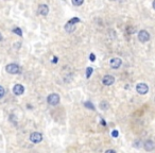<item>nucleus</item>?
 <instances>
[{"mask_svg": "<svg viewBox=\"0 0 155 153\" xmlns=\"http://www.w3.org/2000/svg\"><path fill=\"white\" fill-rule=\"evenodd\" d=\"M84 2V0H72V4L75 6H82Z\"/></svg>", "mask_w": 155, "mask_h": 153, "instance_id": "nucleus-13", "label": "nucleus"}, {"mask_svg": "<svg viewBox=\"0 0 155 153\" xmlns=\"http://www.w3.org/2000/svg\"><path fill=\"white\" fill-rule=\"evenodd\" d=\"M77 22H80V19H79L78 17H75V18L70 19L69 21L65 25V31L68 32V33H72V32L75 30V23H77Z\"/></svg>", "mask_w": 155, "mask_h": 153, "instance_id": "nucleus-1", "label": "nucleus"}, {"mask_svg": "<svg viewBox=\"0 0 155 153\" xmlns=\"http://www.w3.org/2000/svg\"><path fill=\"white\" fill-rule=\"evenodd\" d=\"M13 32H14V33H16L17 35H19V36H21V35H22V32H21V30H20L19 28L13 29Z\"/></svg>", "mask_w": 155, "mask_h": 153, "instance_id": "nucleus-16", "label": "nucleus"}, {"mask_svg": "<svg viewBox=\"0 0 155 153\" xmlns=\"http://www.w3.org/2000/svg\"><path fill=\"white\" fill-rule=\"evenodd\" d=\"M84 105H85L86 107H89V109H92V111L95 110L94 105H92V104H90V103H88V102H85V103H84Z\"/></svg>", "mask_w": 155, "mask_h": 153, "instance_id": "nucleus-17", "label": "nucleus"}, {"mask_svg": "<svg viewBox=\"0 0 155 153\" xmlns=\"http://www.w3.org/2000/svg\"><path fill=\"white\" fill-rule=\"evenodd\" d=\"M38 13L42 16H47L48 13H49V6L47 4H41L38 6Z\"/></svg>", "mask_w": 155, "mask_h": 153, "instance_id": "nucleus-10", "label": "nucleus"}, {"mask_svg": "<svg viewBox=\"0 0 155 153\" xmlns=\"http://www.w3.org/2000/svg\"><path fill=\"white\" fill-rule=\"evenodd\" d=\"M100 109L103 110V111H106L108 109V104L106 101H103V102L100 103Z\"/></svg>", "mask_w": 155, "mask_h": 153, "instance_id": "nucleus-12", "label": "nucleus"}, {"mask_svg": "<svg viewBox=\"0 0 155 153\" xmlns=\"http://www.w3.org/2000/svg\"><path fill=\"white\" fill-rule=\"evenodd\" d=\"M138 39H139V42L141 43H146L148 42L150 39V34L148 31L146 30H141L139 31V33H138Z\"/></svg>", "mask_w": 155, "mask_h": 153, "instance_id": "nucleus-6", "label": "nucleus"}, {"mask_svg": "<svg viewBox=\"0 0 155 153\" xmlns=\"http://www.w3.org/2000/svg\"><path fill=\"white\" fill-rule=\"evenodd\" d=\"M89 58H90V61H92V62H95V61H96V56L92 53V54L89 56Z\"/></svg>", "mask_w": 155, "mask_h": 153, "instance_id": "nucleus-19", "label": "nucleus"}, {"mask_svg": "<svg viewBox=\"0 0 155 153\" xmlns=\"http://www.w3.org/2000/svg\"><path fill=\"white\" fill-rule=\"evenodd\" d=\"M118 134H119V133H118V131H116V130H115V131L112 132V136H113V137H118Z\"/></svg>", "mask_w": 155, "mask_h": 153, "instance_id": "nucleus-18", "label": "nucleus"}, {"mask_svg": "<svg viewBox=\"0 0 155 153\" xmlns=\"http://www.w3.org/2000/svg\"><path fill=\"white\" fill-rule=\"evenodd\" d=\"M106 152H115V150H107V151H106Z\"/></svg>", "mask_w": 155, "mask_h": 153, "instance_id": "nucleus-22", "label": "nucleus"}, {"mask_svg": "<svg viewBox=\"0 0 155 153\" xmlns=\"http://www.w3.org/2000/svg\"><path fill=\"white\" fill-rule=\"evenodd\" d=\"M114 82H115V78L111 75H104L102 79V83H103V85H105V86H111V85L114 84Z\"/></svg>", "mask_w": 155, "mask_h": 153, "instance_id": "nucleus-7", "label": "nucleus"}, {"mask_svg": "<svg viewBox=\"0 0 155 153\" xmlns=\"http://www.w3.org/2000/svg\"><path fill=\"white\" fill-rule=\"evenodd\" d=\"M144 147L147 151H153L154 150V148H155V145H154V142H153L152 140H147V142H144Z\"/></svg>", "mask_w": 155, "mask_h": 153, "instance_id": "nucleus-11", "label": "nucleus"}, {"mask_svg": "<svg viewBox=\"0 0 155 153\" xmlns=\"http://www.w3.org/2000/svg\"><path fill=\"white\" fill-rule=\"evenodd\" d=\"M4 95H6V90H4V88L2 86H0V99H2L4 97Z\"/></svg>", "mask_w": 155, "mask_h": 153, "instance_id": "nucleus-15", "label": "nucleus"}, {"mask_svg": "<svg viewBox=\"0 0 155 153\" xmlns=\"http://www.w3.org/2000/svg\"><path fill=\"white\" fill-rule=\"evenodd\" d=\"M92 71H94V69H92V67H88V68H87V70H86V78H87V79L90 78V75L92 73Z\"/></svg>", "mask_w": 155, "mask_h": 153, "instance_id": "nucleus-14", "label": "nucleus"}, {"mask_svg": "<svg viewBox=\"0 0 155 153\" xmlns=\"http://www.w3.org/2000/svg\"><path fill=\"white\" fill-rule=\"evenodd\" d=\"M153 9H154V10H155V0H154V1H153Z\"/></svg>", "mask_w": 155, "mask_h": 153, "instance_id": "nucleus-23", "label": "nucleus"}, {"mask_svg": "<svg viewBox=\"0 0 155 153\" xmlns=\"http://www.w3.org/2000/svg\"><path fill=\"white\" fill-rule=\"evenodd\" d=\"M122 64V61L121 58H114L111 60V62H109V65H111V67L113 68V69H118L120 66H121Z\"/></svg>", "mask_w": 155, "mask_h": 153, "instance_id": "nucleus-8", "label": "nucleus"}, {"mask_svg": "<svg viewBox=\"0 0 155 153\" xmlns=\"http://www.w3.org/2000/svg\"><path fill=\"white\" fill-rule=\"evenodd\" d=\"M60 100H61L60 96H58V94H54V93H53V94H50L47 97L48 104H50V105H52V106L58 105V103H60Z\"/></svg>", "mask_w": 155, "mask_h": 153, "instance_id": "nucleus-2", "label": "nucleus"}, {"mask_svg": "<svg viewBox=\"0 0 155 153\" xmlns=\"http://www.w3.org/2000/svg\"><path fill=\"white\" fill-rule=\"evenodd\" d=\"M1 41H2V34L0 33V42H1Z\"/></svg>", "mask_w": 155, "mask_h": 153, "instance_id": "nucleus-21", "label": "nucleus"}, {"mask_svg": "<svg viewBox=\"0 0 155 153\" xmlns=\"http://www.w3.org/2000/svg\"><path fill=\"white\" fill-rule=\"evenodd\" d=\"M56 62H58V58L54 56V58H53V63H56Z\"/></svg>", "mask_w": 155, "mask_h": 153, "instance_id": "nucleus-20", "label": "nucleus"}, {"mask_svg": "<svg viewBox=\"0 0 155 153\" xmlns=\"http://www.w3.org/2000/svg\"><path fill=\"white\" fill-rule=\"evenodd\" d=\"M136 90L140 95H146L148 90H149V87H148V85L146 83H138L136 85Z\"/></svg>", "mask_w": 155, "mask_h": 153, "instance_id": "nucleus-5", "label": "nucleus"}, {"mask_svg": "<svg viewBox=\"0 0 155 153\" xmlns=\"http://www.w3.org/2000/svg\"><path fill=\"white\" fill-rule=\"evenodd\" d=\"M111 1H115V0H111Z\"/></svg>", "mask_w": 155, "mask_h": 153, "instance_id": "nucleus-24", "label": "nucleus"}, {"mask_svg": "<svg viewBox=\"0 0 155 153\" xmlns=\"http://www.w3.org/2000/svg\"><path fill=\"white\" fill-rule=\"evenodd\" d=\"M30 140L33 144H38L43 140V135L39 132H33L30 135Z\"/></svg>", "mask_w": 155, "mask_h": 153, "instance_id": "nucleus-4", "label": "nucleus"}, {"mask_svg": "<svg viewBox=\"0 0 155 153\" xmlns=\"http://www.w3.org/2000/svg\"><path fill=\"white\" fill-rule=\"evenodd\" d=\"M6 70L8 71L9 73H11V75H17V73H19L20 71H21L20 67L18 66L17 64H14V63H12V64L6 65Z\"/></svg>", "mask_w": 155, "mask_h": 153, "instance_id": "nucleus-3", "label": "nucleus"}, {"mask_svg": "<svg viewBox=\"0 0 155 153\" xmlns=\"http://www.w3.org/2000/svg\"><path fill=\"white\" fill-rule=\"evenodd\" d=\"M25 92V87L22 86L21 84H16L14 87H13V93H14L16 96H20L23 94Z\"/></svg>", "mask_w": 155, "mask_h": 153, "instance_id": "nucleus-9", "label": "nucleus"}]
</instances>
